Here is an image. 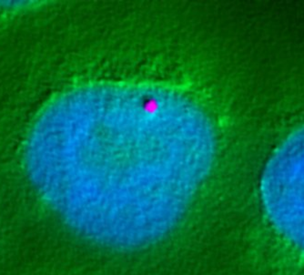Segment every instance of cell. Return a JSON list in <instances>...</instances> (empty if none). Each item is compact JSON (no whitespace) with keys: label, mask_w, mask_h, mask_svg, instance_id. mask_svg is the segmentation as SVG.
I'll return each mask as SVG.
<instances>
[{"label":"cell","mask_w":304,"mask_h":275,"mask_svg":"<svg viewBox=\"0 0 304 275\" xmlns=\"http://www.w3.org/2000/svg\"><path fill=\"white\" fill-rule=\"evenodd\" d=\"M156 108H157V105L155 104L153 101H150V102L148 103V104L147 105L146 107H145V109L148 110V111H150V112H153L155 109H156Z\"/></svg>","instance_id":"cell-1"}]
</instances>
